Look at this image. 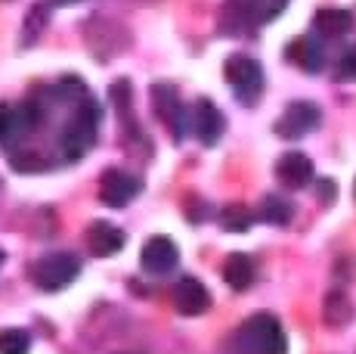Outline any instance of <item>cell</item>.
Returning <instances> with one entry per match:
<instances>
[{
    "mask_svg": "<svg viewBox=\"0 0 356 354\" xmlns=\"http://www.w3.org/2000/svg\"><path fill=\"white\" fill-rule=\"evenodd\" d=\"M289 0H227L223 6V29L227 31H245L257 29L264 22H273L285 10Z\"/></svg>",
    "mask_w": 356,
    "mask_h": 354,
    "instance_id": "4",
    "label": "cell"
},
{
    "mask_svg": "<svg viewBox=\"0 0 356 354\" xmlns=\"http://www.w3.org/2000/svg\"><path fill=\"white\" fill-rule=\"evenodd\" d=\"M97 128H99V103L93 97L78 100L72 118L59 134V159L63 162L81 159L97 140Z\"/></svg>",
    "mask_w": 356,
    "mask_h": 354,
    "instance_id": "2",
    "label": "cell"
},
{
    "mask_svg": "<svg viewBox=\"0 0 356 354\" xmlns=\"http://www.w3.org/2000/svg\"><path fill=\"white\" fill-rule=\"evenodd\" d=\"M136 193H140V180L121 168H108L99 177V202L108 208H124L127 202L136 199Z\"/></svg>",
    "mask_w": 356,
    "mask_h": 354,
    "instance_id": "9",
    "label": "cell"
},
{
    "mask_svg": "<svg viewBox=\"0 0 356 354\" xmlns=\"http://www.w3.org/2000/svg\"><path fill=\"white\" fill-rule=\"evenodd\" d=\"M0 261H3V255H0Z\"/></svg>",
    "mask_w": 356,
    "mask_h": 354,
    "instance_id": "24",
    "label": "cell"
},
{
    "mask_svg": "<svg viewBox=\"0 0 356 354\" xmlns=\"http://www.w3.org/2000/svg\"><path fill=\"white\" fill-rule=\"evenodd\" d=\"M334 78H338V81H353V78H356V47H350V50H347L344 56L338 59Z\"/></svg>",
    "mask_w": 356,
    "mask_h": 354,
    "instance_id": "22",
    "label": "cell"
},
{
    "mask_svg": "<svg viewBox=\"0 0 356 354\" xmlns=\"http://www.w3.org/2000/svg\"><path fill=\"white\" fill-rule=\"evenodd\" d=\"M223 72H227V81L236 87V97L242 103H257L260 91H264V69H260L257 59L236 53V56L227 59V69Z\"/></svg>",
    "mask_w": 356,
    "mask_h": 354,
    "instance_id": "6",
    "label": "cell"
},
{
    "mask_svg": "<svg viewBox=\"0 0 356 354\" xmlns=\"http://www.w3.org/2000/svg\"><path fill=\"white\" fill-rule=\"evenodd\" d=\"M276 177H279V183H282V187H289V190L307 187V183L313 180V162H310V155L298 153V149L285 153L282 159L276 162Z\"/></svg>",
    "mask_w": 356,
    "mask_h": 354,
    "instance_id": "13",
    "label": "cell"
},
{
    "mask_svg": "<svg viewBox=\"0 0 356 354\" xmlns=\"http://www.w3.org/2000/svg\"><path fill=\"white\" fill-rule=\"evenodd\" d=\"M87 246H90V252L97 258H108L124 246V233L108 221H93L87 227Z\"/></svg>",
    "mask_w": 356,
    "mask_h": 354,
    "instance_id": "14",
    "label": "cell"
},
{
    "mask_svg": "<svg viewBox=\"0 0 356 354\" xmlns=\"http://www.w3.org/2000/svg\"><path fill=\"white\" fill-rule=\"evenodd\" d=\"M152 106H155V115H159L164 125H168V131L174 134V140H183L186 125H189V115H186V109H183L174 87L155 84L152 87Z\"/></svg>",
    "mask_w": 356,
    "mask_h": 354,
    "instance_id": "7",
    "label": "cell"
},
{
    "mask_svg": "<svg viewBox=\"0 0 356 354\" xmlns=\"http://www.w3.org/2000/svg\"><path fill=\"white\" fill-rule=\"evenodd\" d=\"M319 118H323V112H319L316 103L298 100V103H291L282 112V118L276 121V134L285 140H298V137H304V134H310L313 128H319Z\"/></svg>",
    "mask_w": 356,
    "mask_h": 354,
    "instance_id": "8",
    "label": "cell"
},
{
    "mask_svg": "<svg viewBox=\"0 0 356 354\" xmlns=\"http://www.w3.org/2000/svg\"><path fill=\"white\" fill-rule=\"evenodd\" d=\"M189 125H193L195 137L202 140L204 146H214V143L223 137L227 121H223V112L211 103V100H198L193 106V112H189Z\"/></svg>",
    "mask_w": 356,
    "mask_h": 354,
    "instance_id": "11",
    "label": "cell"
},
{
    "mask_svg": "<svg viewBox=\"0 0 356 354\" xmlns=\"http://www.w3.org/2000/svg\"><path fill=\"white\" fill-rule=\"evenodd\" d=\"M313 29L323 38H344L353 31V13L350 10H338V6H325L313 16Z\"/></svg>",
    "mask_w": 356,
    "mask_h": 354,
    "instance_id": "16",
    "label": "cell"
},
{
    "mask_svg": "<svg viewBox=\"0 0 356 354\" xmlns=\"http://www.w3.org/2000/svg\"><path fill=\"white\" fill-rule=\"evenodd\" d=\"M223 280L238 292L248 289L254 283V261H251V255H245V252L227 255V261H223Z\"/></svg>",
    "mask_w": 356,
    "mask_h": 354,
    "instance_id": "17",
    "label": "cell"
},
{
    "mask_svg": "<svg viewBox=\"0 0 356 354\" xmlns=\"http://www.w3.org/2000/svg\"><path fill=\"white\" fill-rule=\"evenodd\" d=\"M44 121V106L38 100H25L19 106L0 103V146L13 149V143H22L34 128Z\"/></svg>",
    "mask_w": 356,
    "mask_h": 354,
    "instance_id": "3",
    "label": "cell"
},
{
    "mask_svg": "<svg viewBox=\"0 0 356 354\" xmlns=\"http://www.w3.org/2000/svg\"><path fill=\"white\" fill-rule=\"evenodd\" d=\"M31 336L25 330H0V354H29Z\"/></svg>",
    "mask_w": 356,
    "mask_h": 354,
    "instance_id": "20",
    "label": "cell"
},
{
    "mask_svg": "<svg viewBox=\"0 0 356 354\" xmlns=\"http://www.w3.org/2000/svg\"><path fill=\"white\" fill-rule=\"evenodd\" d=\"M232 354H285L289 351V339L285 330L273 314H254L248 317L229 342Z\"/></svg>",
    "mask_w": 356,
    "mask_h": 354,
    "instance_id": "1",
    "label": "cell"
},
{
    "mask_svg": "<svg viewBox=\"0 0 356 354\" xmlns=\"http://www.w3.org/2000/svg\"><path fill=\"white\" fill-rule=\"evenodd\" d=\"M350 317H353V305H350V298H347V292H341V289L328 292L325 305H323L325 323L328 326H344V323H350Z\"/></svg>",
    "mask_w": 356,
    "mask_h": 354,
    "instance_id": "18",
    "label": "cell"
},
{
    "mask_svg": "<svg viewBox=\"0 0 356 354\" xmlns=\"http://www.w3.org/2000/svg\"><path fill=\"white\" fill-rule=\"evenodd\" d=\"M174 308L180 311L183 317H198L211 308V295L204 289L202 280L195 277H183L180 283L174 286Z\"/></svg>",
    "mask_w": 356,
    "mask_h": 354,
    "instance_id": "12",
    "label": "cell"
},
{
    "mask_svg": "<svg viewBox=\"0 0 356 354\" xmlns=\"http://www.w3.org/2000/svg\"><path fill=\"white\" fill-rule=\"evenodd\" d=\"M220 224L227 230H232V233H242V230L251 227V212L245 206H229V208H223Z\"/></svg>",
    "mask_w": 356,
    "mask_h": 354,
    "instance_id": "21",
    "label": "cell"
},
{
    "mask_svg": "<svg viewBox=\"0 0 356 354\" xmlns=\"http://www.w3.org/2000/svg\"><path fill=\"white\" fill-rule=\"evenodd\" d=\"M53 3H78V0H53Z\"/></svg>",
    "mask_w": 356,
    "mask_h": 354,
    "instance_id": "23",
    "label": "cell"
},
{
    "mask_svg": "<svg viewBox=\"0 0 356 354\" xmlns=\"http://www.w3.org/2000/svg\"><path fill=\"white\" fill-rule=\"evenodd\" d=\"M78 274H81V261H78V255H72V252H53V255L40 258L31 270L34 283L47 292H59Z\"/></svg>",
    "mask_w": 356,
    "mask_h": 354,
    "instance_id": "5",
    "label": "cell"
},
{
    "mask_svg": "<svg viewBox=\"0 0 356 354\" xmlns=\"http://www.w3.org/2000/svg\"><path fill=\"white\" fill-rule=\"evenodd\" d=\"M140 264L149 274L164 277L180 264V249H177V243L170 240V236H152L140 252Z\"/></svg>",
    "mask_w": 356,
    "mask_h": 354,
    "instance_id": "10",
    "label": "cell"
},
{
    "mask_svg": "<svg viewBox=\"0 0 356 354\" xmlns=\"http://www.w3.org/2000/svg\"><path fill=\"white\" fill-rule=\"evenodd\" d=\"M291 215H294V206L289 199H282V196H266L264 202H260V217H264L266 224H279V227H282V224H289L291 221Z\"/></svg>",
    "mask_w": 356,
    "mask_h": 354,
    "instance_id": "19",
    "label": "cell"
},
{
    "mask_svg": "<svg viewBox=\"0 0 356 354\" xmlns=\"http://www.w3.org/2000/svg\"><path fill=\"white\" fill-rule=\"evenodd\" d=\"M285 56L291 59L298 69H304V72H319L323 69V63H325V53H323V47H319V40H313V38H294L289 47H285Z\"/></svg>",
    "mask_w": 356,
    "mask_h": 354,
    "instance_id": "15",
    "label": "cell"
}]
</instances>
